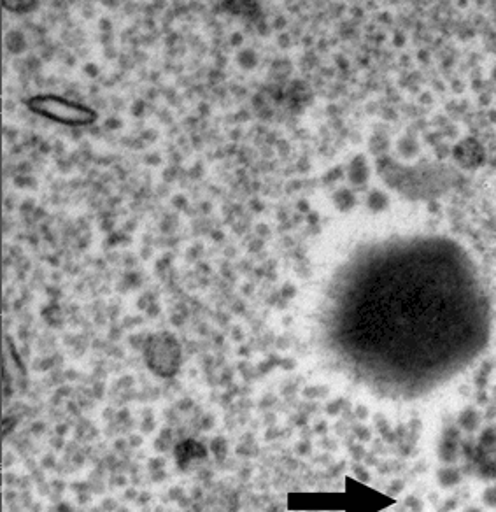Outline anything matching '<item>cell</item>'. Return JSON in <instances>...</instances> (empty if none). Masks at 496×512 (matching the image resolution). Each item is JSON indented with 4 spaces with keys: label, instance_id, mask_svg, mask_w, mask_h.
I'll use <instances>...</instances> for the list:
<instances>
[{
    "label": "cell",
    "instance_id": "6da1fadb",
    "mask_svg": "<svg viewBox=\"0 0 496 512\" xmlns=\"http://www.w3.org/2000/svg\"><path fill=\"white\" fill-rule=\"evenodd\" d=\"M356 290L353 337L362 349L397 351L400 363L430 370L472 330V295L412 271L398 260L376 262Z\"/></svg>",
    "mask_w": 496,
    "mask_h": 512
},
{
    "label": "cell",
    "instance_id": "7a4b0ae2",
    "mask_svg": "<svg viewBox=\"0 0 496 512\" xmlns=\"http://www.w3.org/2000/svg\"><path fill=\"white\" fill-rule=\"evenodd\" d=\"M27 106L39 116L69 127H83L97 120V113L92 107L57 95H36L27 102Z\"/></svg>",
    "mask_w": 496,
    "mask_h": 512
},
{
    "label": "cell",
    "instance_id": "277c9868",
    "mask_svg": "<svg viewBox=\"0 0 496 512\" xmlns=\"http://www.w3.org/2000/svg\"><path fill=\"white\" fill-rule=\"evenodd\" d=\"M206 455V449L193 441L181 442L178 449H176V458H178V463L183 469L188 467V463L195 460V458H206Z\"/></svg>",
    "mask_w": 496,
    "mask_h": 512
},
{
    "label": "cell",
    "instance_id": "3957f363",
    "mask_svg": "<svg viewBox=\"0 0 496 512\" xmlns=\"http://www.w3.org/2000/svg\"><path fill=\"white\" fill-rule=\"evenodd\" d=\"M144 355L149 369L158 376L171 377L178 372L181 349L172 335L156 334L149 337Z\"/></svg>",
    "mask_w": 496,
    "mask_h": 512
},
{
    "label": "cell",
    "instance_id": "5b68a950",
    "mask_svg": "<svg viewBox=\"0 0 496 512\" xmlns=\"http://www.w3.org/2000/svg\"><path fill=\"white\" fill-rule=\"evenodd\" d=\"M37 2H4V8L23 9V13H27L30 9H34Z\"/></svg>",
    "mask_w": 496,
    "mask_h": 512
}]
</instances>
